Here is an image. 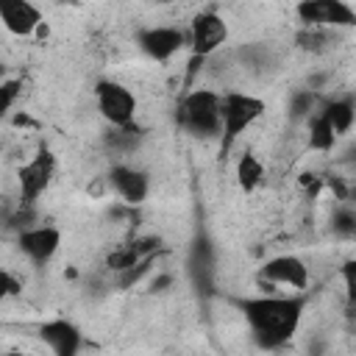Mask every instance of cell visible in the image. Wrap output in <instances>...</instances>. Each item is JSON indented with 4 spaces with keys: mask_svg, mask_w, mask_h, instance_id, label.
I'll use <instances>...</instances> for the list:
<instances>
[{
    "mask_svg": "<svg viewBox=\"0 0 356 356\" xmlns=\"http://www.w3.org/2000/svg\"><path fill=\"white\" fill-rule=\"evenodd\" d=\"M239 309L248 320V328L256 339L259 348L273 350L286 345L303 320V298L300 295H256V298H242Z\"/></svg>",
    "mask_w": 356,
    "mask_h": 356,
    "instance_id": "6da1fadb",
    "label": "cell"
},
{
    "mask_svg": "<svg viewBox=\"0 0 356 356\" xmlns=\"http://www.w3.org/2000/svg\"><path fill=\"white\" fill-rule=\"evenodd\" d=\"M175 120L189 136H200V139L220 136V128H222V95L214 92V89H200V86L186 92L181 97L178 108H175Z\"/></svg>",
    "mask_w": 356,
    "mask_h": 356,
    "instance_id": "7a4b0ae2",
    "label": "cell"
},
{
    "mask_svg": "<svg viewBox=\"0 0 356 356\" xmlns=\"http://www.w3.org/2000/svg\"><path fill=\"white\" fill-rule=\"evenodd\" d=\"M267 111V103L250 92H222V128H220V153L228 156L239 136L250 131Z\"/></svg>",
    "mask_w": 356,
    "mask_h": 356,
    "instance_id": "3957f363",
    "label": "cell"
},
{
    "mask_svg": "<svg viewBox=\"0 0 356 356\" xmlns=\"http://www.w3.org/2000/svg\"><path fill=\"white\" fill-rule=\"evenodd\" d=\"M256 284L270 292V295H281L278 286L289 289L292 295H300L306 286H309V267L300 256H292V253H281V256H273L267 259L259 273H256Z\"/></svg>",
    "mask_w": 356,
    "mask_h": 356,
    "instance_id": "277c9868",
    "label": "cell"
},
{
    "mask_svg": "<svg viewBox=\"0 0 356 356\" xmlns=\"http://www.w3.org/2000/svg\"><path fill=\"white\" fill-rule=\"evenodd\" d=\"M95 106L111 128H125V125H134L139 100L128 83L114 78H100L95 83Z\"/></svg>",
    "mask_w": 356,
    "mask_h": 356,
    "instance_id": "5b68a950",
    "label": "cell"
},
{
    "mask_svg": "<svg viewBox=\"0 0 356 356\" xmlns=\"http://www.w3.org/2000/svg\"><path fill=\"white\" fill-rule=\"evenodd\" d=\"M56 175V156L47 147H39L33 153V159H28L19 172H17V186H19V203L22 206H33L50 186Z\"/></svg>",
    "mask_w": 356,
    "mask_h": 356,
    "instance_id": "8992f818",
    "label": "cell"
},
{
    "mask_svg": "<svg viewBox=\"0 0 356 356\" xmlns=\"http://www.w3.org/2000/svg\"><path fill=\"white\" fill-rule=\"evenodd\" d=\"M189 50H192V58H209L211 53H217L225 42H228V22L206 8V11H197L189 22Z\"/></svg>",
    "mask_w": 356,
    "mask_h": 356,
    "instance_id": "52a82bcc",
    "label": "cell"
},
{
    "mask_svg": "<svg viewBox=\"0 0 356 356\" xmlns=\"http://www.w3.org/2000/svg\"><path fill=\"white\" fill-rule=\"evenodd\" d=\"M295 14L306 28L337 31L356 25V8L342 0H303L295 6Z\"/></svg>",
    "mask_w": 356,
    "mask_h": 356,
    "instance_id": "ba28073f",
    "label": "cell"
},
{
    "mask_svg": "<svg viewBox=\"0 0 356 356\" xmlns=\"http://www.w3.org/2000/svg\"><path fill=\"white\" fill-rule=\"evenodd\" d=\"M189 44V33L178 25H150L136 33V47L153 61H170Z\"/></svg>",
    "mask_w": 356,
    "mask_h": 356,
    "instance_id": "9c48e42d",
    "label": "cell"
},
{
    "mask_svg": "<svg viewBox=\"0 0 356 356\" xmlns=\"http://www.w3.org/2000/svg\"><path fill=\"white\" fill-rule=\"evenodd\" d=\"M17 248L33 267H44L61 248V231L56 225H31L17 231Z\"/></svg>",
    "mask_w": 356,
    "mask_h": 356,
    "instance_id": "30bf717a",
    "label": "cell"
},
{
    "mask_svg": "<svg viewBox=\"0 0 356 356\" xmlns=\"http://www.w3.org/2000/svg\"><path fill=\"white\" fill-rule=\"evenodd\" d=\"M108 186L122 203L139 206V203H145V197L150 192V178H147L145 170H139L134 164H125V161H117L108 170Z\"/></svg>",
    "mask_w": 356,
    "mask_h": 356,
    "instance_id": "8fae6325",
    "label": "cell"
},
{
    "mask_svg": "<svg viewBox=\"0 0 356 356\" xmlns=\"http://www.w3.org/2000/svg\"><path fill=\"white\" fill-rule=\"evenodd\" d=\"M0 22L14 36H33L44 25V17H42V8L28 0H3Z\"/></svg>",
    "mask_w": 356,
    "mask_h": 356,
    "instance_id": "7c38bea8",
    "label": "cell"
},
{
    "mask_svg": "<svg viewBox=\"0 0 356 356\" xmlns=\"http://www.w3.org/2000/svg\"><path fill=\"white\" fill-rule=\"evenodd\" d=\"M39 337L42 342L47 345V350L53 356H78L81 353V331L75 323L64 320V317H56V320H47L39 325Z\"/></svg>",
    "mask_w": 356,
    "mask_h": 356,
    "instance_id": "4fadbf2b",
    "label": "cell"
},
{
    "mask_svg": "<svg viewBox=\"0 0 356 356\" xmlns=\"http://www.w3.org/2000/svg\"><path fill=\"white\" fill-rule=\"evenodd\" d=\"M320 114L328 120V125L334 128L337 136H345L353 128V122H356V106L350 100H345V97H337V100L323 103L320 106Z\"/></svg>",
    "mask_w": 356,
    "mask_h": 356,
    "instance_id": "5bb4252c",
    "label": "cell"
},
{
    "mask_svg": "<svg viewBox=\"0 0 356 356\" xmlns=\"http://www.w3.org/2000/svg\"><path fill=\"white\" fill-rule=\"evenodd\" d=\"M236 184L245 192H253L264 184V164L256 153H242L236 159Z\"/></svg>",
    "mask_w": 356,
    "mask_h": 356,
    "instance_id": "9a60e30c",
    "label": "cell"
},
{
    "mask_svg": "<svg viewBox=\"0 0 356 356\" xmlns=\"http://www.w3.org/2000/svg\"><path fill=\"white\" fill-rule=\"evenodd\" d=\"M139 142H142V128L136 122L125 128H108V136H106V145L111 147V153H120V156L134 153Z\"/></svg>",
    "mask_w": 356,
    "mask_h": 356,
    "instance_id": "2e32d148",
    "label": "cell"
},
{
    "mask_svg": "<svg viewBox=\"0 0 356 356\" xmlns=\"http://www.w3.org/2000/svg\"><path fill=\"white\" fill-rule=\"evenodd\" d=\"M309 145H312L314 150H320V153H328V150L337 145V134H334V128L328 125V120L320 114V108L309 117Z\"/></svg>",
    "mask_w": 356,
    "mask_h": 356,
    "instance_id": "e0dca14e",
    "label": "cell"
},
{
    "mask_svg": "<svg viewBox=\"0 0 356 356\" xmlns=\"http://www.w3.org/2000/svg\"><path fill=\"white\" fill-rule=\"evenodd\" d=\"M334 39V31H325V28H306L298 33V44L303 50H312V53H320L328 47V42Z\"/></svg>",
    "mask_w": 356,
    "mask_h": 356,
    "instance_id": "ac0fdd59",
    "label": "cell"
},
{
    "mask_svg": "<svg viewBox=\"0 0 356 356\" xmlns=\"http://www.w3.org/2000/svg\"><path fill=\"white\" fill-rule=\"evenodd\" d=\"M331 225H334V231H337L339 236L353 239V236H356V211H353V209H339V211L334 214Z\"/></svg>",
    "mask_w": 356,
    "mask_h": 356,
    "instance_id": "d6986e66",
    "label": "cell"
},
{
    "mask_svg": "<svg viewBox=\"0 0 356 356\" xmlns=\"http://www.w3.org/2000/svg\"><path fill=\"white\" fill-rule=\"evenodd\" d=\"M339 275H342V286H345L348 303H353V306H356V256H353V259H348V261L342 264Z\"/></svg>",
    "mask_w": 356,
    "mask_h": 356,
    "instance_id": "ffe728a7",
    "label": "cell"
},
{
    "mask_svg": "<svg viewBox=\"0 0 356 356\" xmlns=\"http://www.w3.org/2000/svg\"><path fill=\"white\" fill-rule=\"evenodd\" d=\"M292 114L295 117H312L314 114V95L312 92H298L292 97Z\"/></svg>",
    "mask_w": 356,
    "mask_h": 356,
    "instance_id": "44dd1931",
    "label": "cell"
},
{
    "mask_svg": "<svg viewBox=\"0 0 356 356\" xmlns=\"http://www.w3.org/2000/svg\"><path fill=\"white\" fill-rule=\"evenodd\" d=\"M22 292V278H17L11 270H3V295L6 298H14Z\"/></svg>",
    "mask_w": 356,
    "mask_h": 356,
    "instance_id": "7402d4cb",
    "label": "cell"
},
{
    "mask_svg": "<svg viewBox=\"0 0 356 356\" xmlns=\"http://www.w3.org/2000/svg\"><path fill=\"white\" fill-rule=\"evenodd\" d=\"M17 92H19V81H6V83H3V108H6V111L14 108Z\"/></svg>",
    "mask_w": 356,
    "mask_h": 356,
    "instance_id": "603a6c76",
    "label": "cell"
},
{
    "mask_svg": "<svg viewBox=\"0 0 356 356\" xmlns=\"http://www.w3.org/2000/svg\"><path fill=\"white\" fill-rule=\"evenodd\" d=\"M6 356H33V353H22V350H8Z\"/></svg>",
    "mask_w": 356,
    "mask_h": 356,
    "instance_id": "cb8c5ba5",
    "label": "cell"
}]
</instances>
